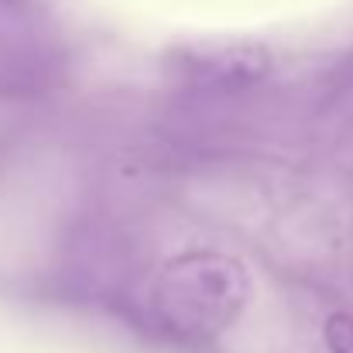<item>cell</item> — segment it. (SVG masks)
<instances>
[{
    "label": "cell",
    "mask_w": 353,
    "mask_h": 353,
    "mask_svg": "<svg viewBox=\"0 0 353 353\" xmlns=\"http://www.w3.org/2000/svg\"><path fill=\"white\" fill-rule=\"evenodd\" d=\"M247 302V274L220 250H189L168 261L144 299L148 319L185 343L220 336Z\"/></svg>",
    "instance_id": "cell-1"
},
{
    "label": "cell",
    "mask_w": 353,
    "mask_h": 353,
    "mask_svg": "<svg viewBox=\"0 0 353 353\" xmlns=\"http://www.w3.org/2000/svg\"><path fill=\"white\" fill-rule=\"evenodd\" d=\"M326 336H330V347L336 353H353V319H347V316L330 319Z\"/></svg>",
    "instance_id": "cell-2"
}]
</instances>
